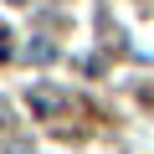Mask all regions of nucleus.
I'll list each match as a JSON object with an SVG mask.
<instances>
[{
    "mask_svg": "<svg viewBox=\"0 0 154 154\" xmlns=\"http://www.w3.org/2000/svg\"><path fill=\"white\" fill-rule=\"evenodd\" d=\"M62 108H67V98H62L57 88H31V113L51 118V113H62Z\"/></svg>",
    "mask_w": 154,
    "mask_h": 154,
    "instance_id": "1",
    "label": "nucleus"
}]
</instances>
